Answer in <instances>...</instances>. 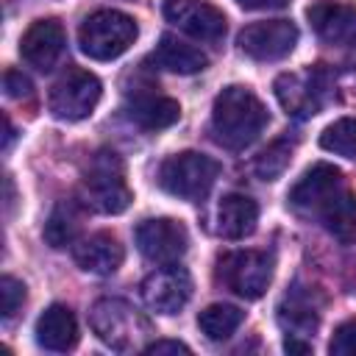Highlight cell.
I'll use <instances>...</instances> for the list:
<instances>
[{"label": "cell", "mask_w": 356, "mask_h": 356, "mask_svg": "<svg viewBox=\"0 0 356 356\" xmlns=\"http://www.w3.org/2000/svg\"><path fill=\"white\" fill-rule=\"evenodd\" d=\"M289 209L323 225L337 242H356V192L334 164H312L286 195Z\"/></svg>", "instance_id": "cell-1"}, {"label": "cell", "mask_w": 356, "mask_h": 356, "mask_svg": "<svg viewBox=\"0 0 356 356\" xmlns=\"http://www.w3.org/2000/svg\"><path fill=\"white\" fill-rule=\"evenodd\" d=\"M267 108L264 103L248 89V86H225L214 97L211 108V134L217 145L228 150H245L259 139V134L267 125Z\"/></svg>", "instance_id": "cell-2"}, {"label": "cell", "mask_w": 356, "mask_h": 356, "mask_svg": "<svg viewBox=\"0 0 356 356\" xmlns=\"http://www.w3.org/2000/svg\"><path fill=\"white\" fill-rule=\"evenodd\" d=\"M125 164L114 150H97L81 178V203L100 214H120L131 206Z\"/></svg>", "instance_id": "cell-3"}, {"label": "cell", "mask_w": 356, "mask_h": 356, "mask_svg": "<svg viewBox=\"0 0 356 356\" xmlns=\"http://www.w3.org/2000/svg\"><path fill=\"white\" fill-rule=\"evenodd\" d=\"M89 325L103 345L111 350H145V337L150 334L147 317L120 298H100L89 312Z\"/></svg>", "instance_id": "cell-4"}, {"label": "cell", "mask_w": 356, "mask_h": 356, "mask_svg": "<svg viewBox=\"0 0 356 356\" xmlns=\"http://www.w3.org/2000/svg\"><path fill=\"white\" fill-rule=\"evenodd\" d=\"M273 89L289 117L309 120L334 97V72L325 64L306 67L300 72H284L275 78Z\"/></svg>", "instance_id": "cell-5"}, {"label": "cell", "mask_w": 356, "mask_h": 356, "mask_svg": "<svg viewBox=\"0 0 356 356\" xmlns=\"http://www.w3.org/2000/svg\"><path fill=\"white\" fill-rule=\"evenodd\" d=\"M136 22L134 17L114 11V8H100L95 14H89L81 28H78V44L81 50L95 58V61H111L117 56H122L134 39H136Z\"/></svg>", "instance_id": "cell-6"}, {"label": "cell", "mask_w": 356, "mask_h": 356, "mask_svg": "<svg viewBox=\"0 0 356 356\" xmlns=\"http://www.w3.org/2000/svg\"><path fill=\"white\" fill-rule=\"evenodd\" d=\"M220 175V164L197 150H184L161 161L159 186L181 200H203Z\"/></svg>", "instance_id": "cell-7"}, {"label": "cell", "mask_w": 356, "mask_h": 356, "mask_svg": "<svg viewBox=\"0 0 356 356\" xmlns=\"http://www.w3.org/2000/svg\"><path fill=\"white\" fill-rule=\"evenodd\" d=\"M217 281L228 292L256 300L273 281V256L264 250H228L217 256Z\"/></svg>", "instance_id": "cell-8"}, {"label": "cell", "mask_w": 356, "mask_h": 356, "mask_svg": "<svg viewBox=\"0 0 356 356\" xmlns=\"http://www.w3.org/2000/svg\"><path fill=\"white\" fill-rule=\"evenodd\" d=\"M100 95H103V86L92 72L81 67H70L50 89V111L53 117L67 122L86 120L100 103Z\"/></svg>", "instance_id": "cell-9"}, {"label": "cell", "mask_w": 356, "mask_h": 356, "mask_svg": "<svg viewBox=\"0 0 356 356\" xmlns=\"http://www.w3.org/2000/svg\"><path fill=\"white\" fill-rule=\"evenodd\" d=\"M134 239L139 253L153 264H175L189 248V234L184 222L172 217H153L139 222Z\"/></svg>", "instance_id": "cell-10"}, {"label": "cell", "mask_w": 356, "mask_h": 356, "mask_svg": "<svg viewBox=\"0 0 356 356\" xmlns=\"http://www.w3.org/2000/svg\"><path fill=\"white\" fill-rule=\"evenodd\" d=\"M236 44L253 61H278L289 56L298 44V28L289 19H264L250 22L239 31Z\"/></svg>", "instance_id": "cell-11"}, {"label": "cell", "mask_w": 356, "mask_h": 356, "mask_svg": "<svg viewBox=\"0 0 356 356\" xmlns=\"http://www.w3.org/2000/svg\"><path fill=\"white\" fill-rule=\"evenodd\" d=\"M139 289H142V300L147 303V309L159 314H175L192 298V278L184 267H178V261L161 264L142 281Z\"/></svg>", "instance_id": "cell-12"}, {"label": "cell", "mask_w": 356, "mask_h": 356, "mask_svg": "<svg viewBox=\"0 0 356 356\" xmlns=\"http://www.w3.org/2000/svg\"><path fill=\"white\" fill-rule=\"evenodd\" d=\"M167 22L200 42H220L225 36V14L200 0H164Z\"/></svg>", "instance_id": "cell-13"}, {"label": "cell", "mask_w": 356, "mask_h": 356, "mask_svg": "<svg viewBox=\"0 0 356 356\" xmlns=\"http://www.w3.org/2000/svg\"><path fill=\"white\" fill-rule=\"evenodd\" d=\"M67 44V33L58 19H36L19 39V56L39 72H50Z\"/></svg>", "instance_id": "cell-14"}, {"label": "cell", "mask_w": 356, "mask_h": 356, "mask_svg": "<svg viewBox=\"0 0 356 356\" xmlns=\"http://www.w3.org/2000/svg\"><path fill=\"white\" fill-rule=\"evenodd\" d=\"M306 17L314 33L328 44H348L356 39V6L350 3L320 0L306 8Z\"/></svg>", "instance_id": "cell-15"}, {"label": "cell", "mask_w": 356, "mask_h": 356, "mask_svg": "<svg viewBox=\"0 0 356 356\" xmlns=\"http://www.w3.org/2000/svg\"><path fill=\"white\" fill-rule=\"evenodd\" d=\"M72 259L86 273L111 275V273L120 270V264L125 259V250H122V245L114 234L97 231V234H89V236H83L72 245Z\"/></svg>", "instance_id": "cell-16"}, {"label": "cell", "mask_w": 356, "mask_h": 356, "mask_svg": "<svg viewBox=\"0 0 356 356\" xmlns=\"http://www.w3.org/2000/svg\"><path fill=\"white\" fill-rule=\"evenodd\" d=\"M278 323L286 334H314L320 325V303L312 286H292L278 303Z\"/></svg>", "instance_id": "cell-17"}, {"label": "cell", "mask_w": 356, "mask_h": 356, "mask_svg": "<svg viewBox=\"0 0 356 356\" xmlns=\"http://www.w3.org/2000/svg\"><path fill=\"white\" fill-rule=\"evenodd\" d=\"M36 342L44 350H56V353L72 350L78 345V320L72 309H67L64 303H53L50 309H44L42 317L36 320Z\"/></svg>", "instance_id": "cell-18"}, {"label": "cell", "mask_w": 356, "mask_h": 356, "mask_svg": "<svg viewBox=\"0 0 356 356\" xmlns=\"http://www.w3.org/2000/svg\"><path fill=\"white\" fill-rule=\"evenodd\" d=\"M259 206L242 192H231L217 206V234L222 239H245L256 231Z\"/></svg>", "instance_id": "cell-19"}, {"label": "cell", "mask_w": 356, "mask_h": 356, "mask_svg": "<svg viewBox=\"0 0 356 356\" xmlns=\"http://www.w3.org/2000/svg\"><path fill=\"white\" fill-rule=\"evenodd\" d=\"M125 117L145 131H161L178 122L181 106L178 100L164 97V95H134L125 103Z\"/></svg>", "instance_id": "cell-20"}, {"label": "cell", "mask_w": 356, "mask_h": 356, "mask_svg": "<svg viewBox=\"0 0 356 356\" xmlns=\"http://www.w3.org/2000/svg\"><path fill=\"white\" fill-rule=\"evenodd\" d=\"M150 58H153L161 70L178 72V75H195V72H200V70L209 67V56H206L200 47L186 44V42H181V39L172 36V33H164V36L159 39V44H156V50H153Z\"/></svg>", "instance_id": "cell-21"}, {"label": "cell", "mask_w": 356, "mask_h": 356, "mask_svg": "<svg viewBox=\"0 0 356 356\" xmlns=\"http://www.w3.org/2000/svg\"><path fill=\"white\" fill-rule=\"evenodd\" d=\"M245 320V312L239 306H231V303H211L206 306L200 314H197V328L206 339L211 342H222L228 339Z\"/></svg>", "instance_id": "cell-22"}, {"label": "cell", "mask_w": 356, "mask_h": 356, "mask_svg": "<svg viewBox=\"0 0 356 356\" xmlns=\"http://www.w3.org/2000/svg\"><path fill=\"white\" fill-rule=\"evenodd\" d=\"M78 228H81V211H78V206L72 200H61L50 211V217L44 222V239H47L50 248H64V245L75 242Z\"/></svg>", "instance_id": "cell-23"}, {"label": "cell", "mask_w": 356, "mask_h": 356, "mask_svg": "<svg viewBox=\"0 0 356 356\" xmlns=\"http://www.w3.org/2000/svg\"><path fill=\"white\" fill-rule=\"evenodd\" d=\"M292 150H295V145H292L286 136L270 142V145L256 156V161H253V172H256L261 181H275V178L289 167V161H292Z\"/></svg>", "instance_id": "cell-24"}, {"label": "cell", "mask_w": 356, "mask_h": 356, "mask_svg": "<svg viewBox=\"0 0 356 356\" xmlns=\"http://www.w3.org/2000/svg\"><path fill=\"white\" fill-rule=\"evenodd\" d=\"M320 147L334 153V156L356 161V120L353 117H342V120L331 122L320 134Z\"/></svg>", "instance_id": "cell-25"}, {"label": "cell", "mask_w": 356, "mask_h": 356, "mask_svg": "<svg viewBox=\"0 0 356 356\" xmlns=\"http://www.w3.org/2000/svg\"><path fill=\"white\" fill-rule=\"evenodd\" d=\"M25 303V284L17 281L14 275H3L0 278V312H3V320H11L19 306Z\"/></svg>", "instance_id": "cell-26"}, {"label": "cell", "mask_w": 356, "mask_h": 356, "mask_svg": "<svg viewBox=\"0 0 356 356\" xmlns=\"http://www.w3.org/2000/svg\"><path fill=\"white\" fill-rule=\"evenodd\" d=\"M328 350L334 356H356V320H345L342 325H337Z\"/></svg>", "instance_id": "cell-27"}, {"label": "cell", "mask_w": 356, "mask_h": 356, "mask_svg": "<svg viewBox=\"0 0 356 356\" xmlns=\"http://www.w3.org/2000/svg\"><path fill=\"white\" fill-rule=\"evenodd\" d=\"M3 89L8 97L14 100H22V97H31L33 95V83L28 81V75H22L19 70H6L3 72Z\"/></svg>", "instance_id": "cell-28"}, {"label": "cell", "mask_w": 356, "mask_h": 356, "mask_svg": "<svg viewBox=\"0 0 356 356\" xmlns=\"http://www.w3.org/2000/svg\"><path fill=\"white\" fill-rule=\"evenodd\" d=\"M145 353H156V356H161V353H192V348L178 342V339H156V342L145 345Z\"/></svg>", "instance_id": "cell-29"}, {"label": "cell", "mask_w": 356, "mask_h": 356, "mask_svg": "<svg viewBox=\"0 0 356 356\" xmlns=\"http://www.w3.org/2000/svg\"><path fill=\"white\" fill-rule=\"evenodd\" d=\"M242 8L248 11H275V8H286L289 0H236Z\"/></svg>", "instance_id": "cell-30"}, {"label": "cell", "mask_w": 356, "mask_h": 356, "mask_svg": "<svg viewBox=\"0 0 356 356\" xmlns=\"http://www.w3.org/2000/svg\"><path fill=\"white\" fill-rule=\"evenodd\" d=\"M284 350H286V353H312V342L303 339V337H298V334H286Z\"/></svg>", "instance_id": "cell-31"}, {"label": "cell", "mask_w": 356, "mask_h": 356, "mask_svg": "<svg viewBox=\"0 0 356 356\" xmlns=\"http://www.w3.org/2000/svg\"><path fill=\"white\" fill-rule=\"evenodd\" d=\"M3 122H6V136H3V150H8V147H11V139H14V128H11V120H8V117H6Z\"/></svg>", "instance_id": "cell-32"}]
</instances>
